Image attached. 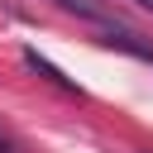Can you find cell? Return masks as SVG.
Here are the masks:
<instances>
[{"label":"cell","mask_w":153,"mask_h":153,"mask_svg":"<svg viewBox=\"0 0 153 153\" xmlns=\"http://www.w3.org/2000/svg\"><path fill=\"white\" fill-rule=\"evenodd\" d=\"M100 43H105V48H120V53H129V57L153 62V43H148L143 33H134V29H124L120 19H115V24H100Z\"/></svg>","instance_id":"cell-1"},{"label":"cell","mask_w":153,"mask_h":153,"mask_svg":"<svg viewBox=\"0 0 153 153\" xmlns=\"http://www.w3.org/2000/svg\"><path fill=\"white\" fill-rule=\"evenodd\" d=\"M53 5L67 10V14H76V19H86V24H96V29H100V24H115L110 10H105L100 0H53Z\"/></svg>","instance_id":"cell-2"},{"label":"cell","mask_w":153,"mask_h":153,"mask_svg":"<svg viewBox=\"0 0 153 153\" xmlns=\"http://www.w3.org/2000/svg\"><path fill=\"white\" fill-rule=\"evenodd\" d=\"M24 62H29V67H33V72H38V76H48V81H53V86H62V91H76V86H72V76H62V72H57V67H53V62H48V57H38V53H33V48H24Z\"/></svg>","instance_id":"cell-3"},{"label":"cell","mask_w":153,"mask_h":153,"mask_svg":"<svg viewBox=\"0 0 153 153\" xmlns=\"http://www.w3.org/2000/svg\"><path fill=\"white\" fill-rule=\"evenodd\" d=\"M0 153H14V139H10L5 129H0Z\"/></svg>","instance_id":"cell-4"},{"label":"cell","mask_w":153,"mask_h":153,"mask_svg":"<svg viewBox=\"0 0 153 153\" xmlns=\"http://www.w3.org/2000/svg\"><path fill=\"white\" fill-rule=\"evenodd\" d=\"M134 5H139V10H148V14H153V0H134Z\"/></svg>","instance_id":"cell-5"}]
</instances>
